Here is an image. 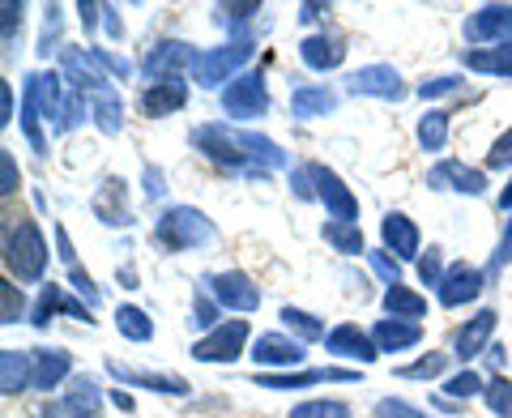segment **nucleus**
Here are the masks:
<instances>
[{
    "instance_id": "10",
    "label": "nucleus",
    "mask_w": 512,
    "mask_h": 418,
    "mask_svg": "<svg viewBox=\"0 0 512 418\" xmlns=\"http://www.w3.org/2000/svg\"><path fill=\"white\" fill-rule=\"evenodd\" d=\"M466 39L483 47H508L512 43V5H483L470 13Z\"/></svg>"
},
{
    "instance_id": "50",
    "label": "nucleus",
    "mask_w": 512,
    "mask_h": 418,
    "mask_svg": "<svg viewBox=\"0 0 512 418\" xmlns=\"http://www.w3.org/2000/svg\"><path fill=\"white\" fill-rule=\"evenodd\" d=\"M457 90H461V77L457 73L423 77V82H419V99H440V94H457Z\"/></svg>"
},
{
    "instance_id": "61",
    "label": "nucleus",
    "mask_w": 512,
    "mask_h": 418,
    "mask_svg": "<svg viewBox=\"0 0 512 418\" xmlns=\"http://www.w3.org/2000/svg\"><path fill=\"white\" fill-rule=\"evenodd\" d=\"M299 18H303V22H325V18H329V5H303Z\"/></svg>"
},
{
    "instance_id": "53",
    "label": "nucleus",
    "mask_w": 512,
    "mask_h": 418,
    "mask_svg": "<svg viewBox=\"0 0 512 418\" xmlns=\"http://www.w3.org/2000/svg\"><path fill=\"white\" fill-rule=\"evenodd\" d=\"M60 43V9L47 5V22H43V39H39V56H52Z\"/></svg>"
},
{
    "instance_id": "48",
    "label": "nucleus",
    "mask_w": 512,
    "mask_h": 418,
    "mask_svg": "<svg viewBox=\"0 0 512 418\" xmlns=\"http://www.w3.org/2000/svg\"><path fill=\"white\" fill-rule=\"evenodd\" d=\"M372 418H431V414H423L419 406H410L402 397H384V401H376Z\"/></svg>"
},
{
    "instance_id": "18",
    "label": "nucleus",
    "mask_w": 512,
    "mask_h": 418,
    "mask_svg": "<svg viewBox=\"0 0 512 418\" xmlns=\"http://www.w3.org/2000/svg\"><path fill=\"white\" fill-rule=\"evenodd\" d=\"M60 73H64V82H69L77 94H94V90L111 86L107 73L94 64L90 52H82V47H60Z\"/></svg>"
},
{
    "instance_id": "22",
    "label": "nucleus",
    "mask_w": 512,
    "mask_h": 418,
    "mask_svg": "<svg viewBox=\"0 0 512 418\" xmlns=\"http://www.w3.org/2000/svg\"><path fill=\"white\" fill-rule=\"evenodd\" d=\"M495 308H483V312H474L466 325H461L457 333H453V359H461V363H470V359H478L487 350V342H491V333H495Z\"/></svg>"
},
{
    "instance_id": "49",
    "label": "nucleus",
    "mask_w": 512,
    "mask_h": 418,
    "mask_svg": "<svg viewBox=\"0 0 512 418\" xmlns=\"http://www.w3.org/2000/svg\"><path fill=\"white\" fill-rule=\"evenodd\" d=\"M367 261H372V269L380 273V282L384 286H397V282H402V265H397V256L393 252H367Z\"/></svg>"
},
{
    "instance_id": "36",
    "label": "nucleus",
    "mask_w": 512,
    "mask_h": 418,
    "mask_svg": "<svg viewBox=\"0 0 512 418\" xmlns=\"http://www.w3.org/2000/svg\"><path fill=\"white\" fill-rule=\"evenodd\" d=\"M261 13V5H252V0H227V5H214V22L218 26H227V30H235V39H244L248 35V22Z\"/></svg>"
},
{
    "instance_id": "32",
    "label": "nucleus",
    "mask_w": 512,
    "mask_h": 418,
    "mask_svg": "<svg viewBox=\"0 0 512 418\" xmlns=\"http://www.w3.org/2000/svg\"><path fill=\"white\" fill-rule=\"evenodd\" d=\"M384 312H389L393 320H419V316H427V299L397 282V286L384 291Z\"/></svg>"
},
{
    "instance_id": "20",
    "label": "nucleus",
    "mask_w": 512,
    "mask_h": 418,
    "mask_svg": "<svg viewBox=\"0 0 512 418\" xmlns=\"http://www.w3.org/2000/svg\"><path fill=\"white\" fill-rule=\"evenodd\" d=\"M56 312H69L73 320H86V325H94L90 303H77V299L64 295V286L47 282L43 291H39V299H35V308H30V325H35V329H47V325H52V316H56Z\"/></svg>"
},
{
    "instance_id": "64",
    "label": "nucleus",
    "mask_w": 512,
    "mask_h": 418,
    "mask_svg": "<svg viewBox=\"0 0 512 418\" xmlns=\"http://www.w3.org/2000/svg\"><path fill=\"white\" fill-rule=\"evenodd\" d=\"M500 209H512V180H508V188L500 192Z\"/></svg>"
},
{
    "instance_id": "56",
    "label": "nucleus",
    "mask_w": 512,
    "mask_h": 418,
    "mask_svg": "<svg viewBox=\"0 0 512 418\" xmlns=\"http://www.w3.org/2000/svg\"><path fill=\"white\" fill-rule=\"evenodd\" d=\"M5 47H13V35L22 30V5H13V0H5Z\"/></svg>"
},
{
    "instance_id": "5",
    "label": "nucleus",
    "mask_w": 512,
    "mask_h": 418,
    "mask_svg": "<svg viewBox=\"0 0 512 418\" xmlns=\"http://www.w3.org/2000/svg\"><path fill=\"white\" fill-rule=\"evenodd\" d=\"M248 337H252L248 320H222L218 329H210L205 337H197V342H192L188 355L197 359V363H235L239 355H244Z\"/></svg>"
},
{
    "instance_id": "60",
    "label": "nucleus",
    "mask_w": 512,
    "mask_h": 418,
    "mask_svg": "<svg viewBox=\"0 0 512 418\" xmlns=\"http://www.w3.org/2000/svg\"><path fill=\"white\" fill-rule=\"evenodd\" d=\"M163 171H154V167H146V192H150V197H163Z\"/></svg>"
},
{
    "instance_id": "55",
    "label": "nucleus",
    "mask_w": 512,
    "mask_h": 418,
    "mask_svg": "<svg viewBox=\"0 0 512 418\" xmlns=\"http://www.w3.org/2000/svg\"><path fill=\"white\" fill-rule=\"evenodd\" d=\"M69 282H73L77 291L86 295V303H99V299H103V291H99V286H94L90 273H82V269H69Z\"/></svg>"
},
{
    "instance_id": "33",
    "label": "nucleus",
    "mask_w": 512,
    "mask_h": 418,
    "mask_svg": "<svg viewBox=\"0 0 512 418\" xmlns=\"http://www.w3.org/2000/svg\"><path fill=\"white\" fill-rule=\"evenodd\" d=\"M278 320L299 337L303 346H308V342H325V337H329V333H325V320L312 316V312H303V308H291V303H286V308L278 312Z\"/></svg>"
},
{
    "instance_id": "35",
    "label": "nucleus",
    "mask_w": 512,
    "mask_h": 418,
    "mask_svg": "<svg viewBox=\"0 0 512 418\" xmlns=\"http://www.w3.org/2000/svg\"><path fill=\"white\" fill-rule=\"evenodd\" d=\"M116 329H120V337H128V342H150L154 337V320L137 308V303H124V308H116Z\"/></svg>"
},
{
    "instance_id": "30",
    "label": "nucleus",
    "mask_w": 512,
    "mask_h": 418,
    "mask_svg": "<svg viewBox=\"0 0 512 418\" xmlns=\"http://www.w3.org/2000/svg\"><path fill=\"white\" fill-rule=\"evenodd\" d=\"M94 214H99L107 227H128L133 222V214H128V201H124V180H103L99 188V197H94Z\"/></svg>"
},
{
    "instance_id": "41",
    "label": "nucleus",
    "mask_w": 512,
    "mask_h": 418,
    "mask_svg": "<svg viewBox=\"0 0 512 418\" xmlns=\"http://www.w3.org/2000/svg\"><path fill=\"white\" fill-rule=\"evenodd\" d=\"M483 401L495 418H512V380L508 376H491L487 389H483Z\"/></svg>"
},
{
    "instance_id": "6",
    "label": "nucleus",
    "mask_w": 512,
    "mask_h": 418,
    "mask_svg": "<svg viewBox=\"0 0 512 418\" xmlns=\"http://www.w3.org/2000/svg\"><path fill=\"white\" fill-rule=\"evenodd\" d=\"M222 111H227L231 120H256L269 111V86H265V73L261 69H248L239 73L235 82L222 86Z\"/></svg>"
},
{
    "instance_id": "40",
    "label": "nucleus",
    "mask_w": 512,
    "mask_h": 418,
    "mask_svg": "<svg viewBox=\"0 0 512 418\" xmlns=\"http://www.w3.org/2000/svg\"><path fill=\"white\" fill-rule=\"evenodd\" d=\"M218 320H222V308H218V299L205 291V286H197V291H192V325L197 329H218Z\"/></svg>"
},
{
    "instance_id": "31",
    "label": "nucleus",
    "mask_w": 512,
    "mask_h": 418,
    "mask_svg": "<svg viewBox=\"0 0 512 418\" xmlns=\"http://www.w3.org/2000/svg\"><path fill=\"white\" fill-rule=\"evenodd\" d=\"M90 99H94V124H99L107 137H120V133H124V103H120V90H116V86H103V90H94Z\"/></svg>"
},
{
    "instance_id": "12",
    "label": "nucleus",
    "mask_w": 512,
    "mask_h": 418,
    "mask_svg": "<svg viewBox=\"0 0 512 418\" xmlns=\"http://www.w3.org/2000/svg\"><path fill=\"white\" fill-rule=\"evenodd\" d=\"M197 64V52H192V43H180V39H163L154 43L146 60H141V69H146L150 82H163V77H180V69H192Z\"/></svg>"
},
{
    "instance_id": "23",
    "label": "nucleus",
    "mask_w": 512,
    "mask_h": 418,
    "mask_svg": "<svg viewBox=\"0 0 512 418\" xmlns=\"http://www.w3.org/2000/svg\"><path fill=\"white\" fill-rule=\"evenodd\" d=\"M188 103V86L184 77H163V82H150L146 90H141V111H146L150 120H167L175 116Z\"/></svg>"
},
{
    "instance_id": "46",
    "label": "nucleus",
    "mask_w": 512,
    "mask_h": 418,
    "mask_svg": "<svg viewBox=\"0 0 512 418\" xmlns=\"http://www.w3.org/2000/svg\"><path fill=\"white\" fill-rule=\"evenodd\" d=\"M508 261H512V218H508V227H504V235H500V244H495L491 261H487V282L500 278V273L508 269Z\"/></svg>"
},
{
    "instance_id": "47",
    "label": "nucleus",
    "mask_w": 512,
    "mask_h": 418,
    "mask_svg": "<svg viewBox=\"0 0 512 418\" xmlns=\"http://www.w3.org/2000/svg\"><path fill=\"white\" fill-rule=\"evenodd\" d=\"M90 56H94V64L107 73V77H133V64H128L124 56H116V52H107V47H90Z\"/></svg>"
},
{
    "instance_id": "62",
    "label": "nucleus",
    "mask_w": 512,
    "mask_h": 418,
    "mask_svg": "<svg viewBox=\"0 0 512 418\" xmlns=\"http://www.w3.org/2000/svg\"><path fill=\"white\" fill-rule=\"evenodd\" d=\"M13 120V94L9 86H0V124H9Z\"/></svg>"
},
{
    "instance_id": "44",
    "label": "nucleus",
    "mask_w": 512,
    "mask_h": 418,
    "mask_svg": "<svg viewBox=\"0 0 512 418\" xmlns=\"http://www.w3.org/2000/svg\"><path fill=\"white\" fill-rule=\"evenodd\" d=\"M483 389H487V384L478 380V372H457V376L444 380V393L453 397V401H470V397H478Z\"/></svg>"
},
{
    "instance_id": "54",
    "label": "nucleus",
    "mask_w": 512,
    "mask_h": 418,
    "mask_svg": "<svg viewBox=\"0 0 512 418\" xmlns=\"http://www.w3.org/2000/svg\"><path fill=\"white\" fill-rule=\"evenodd\" d=\"M18 163H13V154L9 150H0V197H13L18 192Z\"/></svg>"
},
{
    "instance_id": "24",
    "label": "nucleus",
    "mask_w": 512,
    "mask_h": 418,
    "mask_svg": "<svg viewBox=\"0 0 512 418\" xmlns=\"http://www.w3.org/2000/svg\"><path fill=\"white\" fill-rule=\"evenodd\" d=\"M35 389V350H0V393L18 397Z\"/></svg>"
},
{
    "instance_id": "39",
    "label": "nucleus",
    "mask_w": 512,
    "mask_h": 418,
    "mask_svg": "<svg viewBox=\"0 0 512 418\" xmlns=\"http://www.w3.org/2000/svg\"><path fill=\"white\" fill-rule=\"evenodd\" d=\"M286 418H355V414H350V406L338 397H312V401H299Z\"/></svg>"
},
{
    "instance_id": "7",
    "label": "nucleus",
    "mask_w": 512,
    "mask_h": 418,
    "mask_svg": "<svg viewBox=\"0 0 512 418\" xmlns=\"http://www.w3.org/2000/svg\"><path fill=\"white\" fill-rule=\"evenodd\" d=\"M312 171V188H316V201L325 205V214L333 222H359V197L342 184L338 171H329L325 163H308Z\"/></svg>"
},
{
    "instance_id": "28",
    "label": "nucleus",
    "mask_w": 512,
    "mask_h": 418,
    "mask_svg": "<svg viewBox=\"0 0 512 418\" xmlns=\"http://www.w3.org/2000/svg\"><path fill=\"white\" fill-rule=\"evenodd\" d=\"M461 64L483 77H512V43L508 47H466Z\"/></svg>"
},
{
    "instance_id": "3",
    "label": "nucleus",
    "mask_w": 512,
    "mask_h": 418,
    "mask_svg": "<svg viewBox=\"0 0 512 418\" xmlns=\"http://www.w3.org/2000/svg\"><path fill=\"white\" fill-rule=\"evenodd\" d=\"M5 265H9V278L43 282V273H47V239L30 218L5 227Z\"/></svg>"
},
{
    "instance_id": "59",
    "label": "nucleus",
    "mask_w": 512,
    "mask_h": 418,
    "mask_svg": "<svg viewBox=\"0 0 512 418\" xmlns=\"http://www.w3.org/2000/svg\"><path fill=\"white\" fill-rule=\"evenodd\" d=\"M77 13H82V26L94 30V26H99V18H103V5H86V0H82V5H77Z\"/></svg>"
},
{
    "instance_id": "58",
    "label": "nucleus",
    "mask_w": 512,
    "mask_h": 418,
    "mask_svg": "<svg viewBox=\"0 0 512 418\" xmlns=\"http://www.w3.org/2000/svg\"><path fill=\"white\" fill-rule=\"evenodd\" d=\"M56 248H60V261L69 265V269H77V252H73V239H69V231H64V227H56Z\"/></svg>"
},
{
    "instance_id": "17",
    "label": "nucleus",
    "mask_w": 512,
    "mask_h": 418,
    "mask_svg": "<svg viewBox=\"0 0 512 418\" xmlns=\"http://www.w3.org/2000/svg\"><path fill=\"white\" fill-rule=\"evenodd\" d=\"M380 239H384V252H393L397 261H419L423 252V235L414 227V218L397 214V209L380 218Z\"/></svg>"
},
{
    "instance_id": "37",
    "label": "nucleus",
    "mask_w": 512,
    "mask_h": 418,
    "mask_svg": "<svg viewBox=\"0 0 512 418\" xmlns=\"http://www.w3.org/2000/svg\"><path fill=\"white\" fill-rule=\"evenodd\" d=\"M414 133H419V146H423L427 154H440V150L448 146V111H440V107L427 111Z\"/></svg>"
},
{
    "instance_id": "42",
    "label": "nucleus",
    "mask_w": 512,
    "mask_h": 418,
    "mask_svg": "<svg viewBox=\"0 0 512 418\" xmlns=\"http://www.w3.org/2000/svg\"><path fill=\"white\" fill-rule=\"evenodd\" d=\"M86 116H94V107L86 103V94L69 90V103H64V116H60V124H56V133H73V128H82Z\"/></svg>"
},
{
    "instance_id": "14",
    "label": "nucleus",
    "mask_w": 512,
    "mask_h": 418,
    "mask_svg": "<svg viewBox=\"0 0 512 418\" xmlns=\"http://www.w3.org/2000/svg\"><path fill=\"white\" fill-rule=\"evenodd\" d=\"M256 389H274V393H291V389H312V384H325V380H359V372H342V367H308V372H261L252 376Z\"/></svg>"
},
{
    "instance_id": "2",
    "label": "nucleus",
    "mask_w": 512,
    "mask_h": 418,
    "mask_svg": "<svg viewBox=\"0 0 512 418\" xmlns=\"http://www.w3.org/2000/svg\"><path fill=\"white\" fill-rule=\"evenodd\" d=\"M214 239H218V227L192 205H171L154 222V244H163L167 252H197V248H210Z\"/></svg>"
},
{
    "instance_id": "43",
    "label": "nucleus",
    "mask_w": 512,
    "mask_h": 418,
    "mask_svg": "<svg viewBox=\"0 0 512 418\" xmlns=\"http://www.w3.org/2000/svg\"><path fill=\"white\" fill-rule=\"evenodd\" d=\"M444 367H448V355H423L419 363L397 367V376L402 380H436V376H444Z\"/></svg>"
},
{
    "instance_id": "4",
    "label": "nucleus",
    "mask_w": 512,
    "mask_h": 418,
    "mask_svg": "<svg viewBox=\"0 0 512 418\" xmlns=\"http://www.w3.org/2000/svg\"><path fill=\"white\" fill-rule=\"evenodd\" d=\"M256 52V43L252 35L244 39H231V43H222V47H210V52H197V64H192V82L197 86H222V82H235L239 69L252 60Z\"/></svg>"
},
{
    "instance_id": "38",
    "label": "nucleus",
    "mask_w": 512,
    "mask_h": 418,
    "mask_svg": "<svg viewBox=\"0 0 512 418\" xmlns=\"http://www.w3.org/2000/svg\"><path fill=\"white\" fill-rule=\"evenodd\" d=\"M64 401H69V406L82 414V418H99V410H103V393H99V384H94L90 376H77Z\"/></svg>"
},
{
    "instance_id": "16",
    "label": "nucleus",
    "mask_w": 512,
    "mask_h": 418,
    "mask_svg": "<svg viewBox=\"0 0 512 418\" xmlns=\"http://www.w3.org/2000/svg\"><path fill=\"white\" fill-rule=\"evenodd\" d=\"M427 188H453V192H466V197H483L487 192V175L478 171V167H466V163H457V158H444V163H436L427 171Z\"/></svg>"
},
{
    "instance_id": "51",
    "label": "nucleus",
    "mask_w": 512,
    "mask_h": 418,
    "mask_svg": "<svg viewBox=\"0 0 512 418\" xmlns=\"http://www.w3.org/2000/svg\"><path fill=\"white\" fill-rule=\"evenodd\" d=\"M487 167H491V171H504V167H512V128L491 141V150H487Z\"/></svg>"
},
{
    "instance_id": "63",
    "label": "nucleus",
    "mask_w": 512,
    "mask_h": 418,
    "mask_svg": "<svg viewBox=\"0 0 512 418\" xmlns=\"http://www.w3.org/2000/svg\"><path fill=\"white\" fill-rule=\"evenodd\" d=\"M111 401H116V406H120V410H133V397H128V393H120V389H116V393H111Z\"/></svg>"
},
{
    "instance_id": "25",
    "label": "nucleus",
    "mask_w": 512,
    "mask_h": 418,
    "mask_svg": "<svg viewBox=\"0 0 512 418\" xmlns=\"http://www.w3.org/2000/svg\"><path fill=\"white\" fill-rule=\"evenodd\" d=\"M372 342L380 346V355H402V350L423 342V325L419 320H376L372 325Z\"/></svg>"
},
{
    "instance_id": "9",
    "label": "nucleus",
    "mask_w": 512,
    "mask_h": 418,
    "mask_svg": "<svg viewBox=\"0 0 512 418\" xmlns=\"http://www.w3.org/2000/svg\"><path fill=\"white\" fill-rule=\"evenodd\" d=\"M346 90L355 94V99H384V103H397L406 94L402 73H397L393 64H363V69L346 77Z\"/></svg>"
},
{
    "instance_id": "13",
    "label": "nucleus",
    "mask_w": 512,
    "mask_h": 418,
    "mask_svg": "<svg viewBox=\"0 0 512 418\" xmlns=\"http://www.w3.org/2000/svg\"><path fill=\"white\" fill-rule=\"evenodd\" d=\"M60 86H64V73H56V69L30 73L26 82H22V94H30V99H35L39 116H43V120H52V128L60 124V116H64V103H69V94H64Z\"/></svg>"
},
{
    "instance_id": "1",
    "label": "nucleus",
    "mask_w": 512,
    "mask_h": 418,
    "mask_svg": "<svg viewBox=\"0 0 512 418\" xmlns=\"http://www.w3.org/2000/svg\"><path fill=\"white\" fill-rule=\"evenodd\" d=\"M192 146L210 158V163L227 167V171L256 175V180L286 167V150L278 146V141H269L261 133H248V128H235V124H222V120L192 128Z\"/></svg>"
},
{
    "instance_id": "19",
    "label": "nucleus",
    "mask_w": 512,
    "mask_h": 418,
    "mask_svg": "<svg viewBox=\"0 0 512 418\" xmlns=\"http://www.w3.org/2000/svg\"><path fill=\"white\" fill-rule=\"evenodd\" d=\"M299 60L308 64L312 73H333V69H342V60H346V39L333 35V30H316V35H308V39L299 43Z\"/></svg>"
},
{
    "instance_id": "11",
    "label": "nucleus",
    "mask_w": 512,
    "mask_h": 418,
    "mask_svg": "<svg viewBox=\"0 0 512 418\" xmlns=\"http://www.w3.org/2000/svg\"><path fill=\"white\" fill-rule=\"evenodd\" d=\"M483 291H487V269L453 265L444 273V282L436 286V299H440V308H466V303H474Z\"/></svg>"
},
{
    "instance_id": "34",
    "label": "nucleus",
    "mask_w": 512,
    "mask_h": 418,
    "mask_svg": "<svg viewBox=\"0 0 512 418\" xmlns=\"http://www.w3.org/2000/svg\"><path fill=\"white\" fill-rule=\"evenodd\" d=\"M320 239L333 248V252H342V256H359L363 252V231H359V222H325L320 227Z\"/></svg>"
},
{
    "instance_id": "45",
    "label": "nucleus",
    "mask_w": 512,
    "mask_h": 418,
    "mask_svg": "<svg viewBox=\"0 0 512 418\" xmlns=\"http://www.w3.org/2000/svg\"><path fill=\"white\" fill-rule=\"evenodd\" d=\"M0 295H5V308H0V325H18V320L26 316V295L18 291V282H5L0 286Z\"/></svg>"
},
{
    "instance_id": "15",
    "label": "nucleus",
    "mask_w": 512,
    "mask_h": 418,
    "mask_svg": "<svg viewBox=\"0 0 512 418\" xmlns=\"http://www.w3.org/2000/svg\"><path fill=\"white\" fill-rule=\"evenodd\" d=\"M248 359L256 367H299L308 359V350H303L299 337H286V333H261L248 350Z\"/></svg>"
},
{
    "instance_id": "21",
    "label": "nucleus",
    "mask_w": 512,
    "mask_h": 418,
    "mask_svg": "<svg viewBox=\"0 0 512 418\" xmlns=\"http://www.w3.org/2000/svg\"><path fill=\"white\" fill-rule=\"evenodd\" d=\"M325 350L329 355H338V359H355V363H376L380 359V346L372 342V333H363L359 325H338V329H329V337H325Z\"/></svg>"
},
{
    "instance_id": "26",
    "label": "nucleus",
    "mask_w": 512,
    "mask_h": 418,
    "mask_svg": "<svg viewBox=\"0 0 512 418\" xmlns=\"http://www.w3.org/2000/svg\"><path fill=\"white\" fill-rule=\"evenodd\" d=\"M107 372L116 376L120 384H133V389H150V393H167V397H188L192 384L180 380V376H158V372H133V367H124L116 359H107Z\"/></svg>"
},
{
    "instance_id": "57",
    "label": "nucleus",
    "mask_w": 512,
    "mask_h": 418,
    "mask_svg": "<svg viewBox=\"0 0 512 418\" xmlns=\"http://www.w3.org/2000/svg\"><path fill=\"white\" fill-rule=\"evenodd\" d=\"M35 418H82V414H77L69 401H47V406L35 410Z\"/></svg>"
},
{
    "instance_id": "29",
    "label": "nucleus",
    "mask_w": 512,
    "mask_h": 418,
    "mask_svg": "<svg viewBox=\"0 0 512 418\" xmlns=\"http://www.w3.org/2000/svg\"><path fill=\"white\" fill-rule=\"evenodd\" d=\"M329 111H338V94L329 86H295V94H291L295 120H316V116H329Z\"/></svg>"
},
{
    "instance_id": "27",
    "label": "nucleus",
    "mask_w": 512,
    "mask_h": 418,
    "mask_svg": "<svg viewBox=\"0 0 512 418\" xmlns=\"http://www.w3.org/2000/svg\"><path fill=\"white\" fill-rule=\"evenodd\" d=\"M73 376V355L69 350H60V346H43L35 350V389L39 393H52L60 380H69Z\"/></svg>"
},
{
    "instance_id": "8",
    "label": "nucleus",
    "mask_w": 512,
    "mask_h": 418,
    "mask_svg": "<svg viewBox=\"0 0 512 418\" xmlns=\"http://www.w3.org/2000/svg\"><path fill=\"white\" fill-rule=\"evenodd\" d=\"M201 286L218 299V308H231V312H256L261 308V286H256L244 269L210 273V278H201Z\"/></svg>"
},
{
    "instance_id": "52",
    "label": "nucleus",
    "mask_w": 512,
    "mask_h": 418,
    "mask_svg": "<svg viewBox=\"0 0 512 418\" xmlns=\"http://www.w3.org/2000/svg\"><path fill=\"white\" fill-rule=\"evenodd\" d=\"M444 265H440V248H427V256H419V278L423 286H440L444 282Z\"/></svg>"
}]
</instances>
